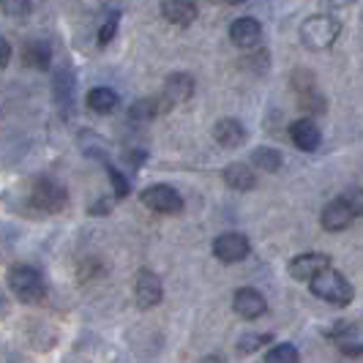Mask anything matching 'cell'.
I'll return each mask as SVG.
<instances>
[{"label":"cell","mask_w":363,"mask_h":363,"mask_svg":"<svg viewBox=\"0 0 363 363\" xmlns=\"http://www.w3.org/2000/svg\"><path fill=\"white\" fill-rule=\"evenodd\" d=\"M115 30H118V14L115 17H109L104 25H101V30H99V44L104 47V44H109V38L115 36Z\"/></svg>","instance_id":"cell-29"},{"label":"cell","mask_w":363,"mask_h":363,"mask_svg":"<svg viewBox=\"0 0 363 363\" xmlns=\"http://www.w3.org/2000/svg\"><path fill=\"white\" fill-rule=\"evenodd\" d=\"M230 41L240 50H255L262 41V25L255 17H238L230 25Z\"/></svg>","instance_id":"cell-12"},{"label":"cell","mask_w":363,"mask_h":363,"mask_svg":"<svg viewBox=\"0 0 363 363\" xmlns=\"http://www.w3.org/2000/svg\"><path fill=\"white\" fill-rule=\"evenodd\" d=\"M342 197H345V202L350 205V208H352L355 218L363 216V189H361V186H352V189H347Z\"/></svg>","instance_id":"cell-27"},{"label":"cell","mask_w":363,"mask_h":363,"mask_svg":"<svg viewBox=\"0 0 363 363\" xmlns=\"http://www.w3.org/2000/svg\"><path fill=\"white\" fill-rule=\"evenodd\" d=\"M352 221H355V213H352V208L345 202V197L330 200L323 208V213H320V224H323V230H328V233H342Z\"/></svg>","instance_id":"cell-10"},{"label":"cell","mask_w":363,"mask_h":363,"mask_svg":"<svg viewBox=\"0 0 363 363\" xmlns=\"http://www.w3.org/2000/svg\"><path fill=\"white\" fill-rule=\"evenodd\" d=\"M213 140L221 147H240L246 143V128L235 118H224L213 126Z\"/></svg>","instance_id":"cell-17"},{"label":"cell","mask_w":363,"mask_h":363,"mask_svg":"<svg viewBox=\"0 0 363 363\" xmlns=\"http://www.w3.org/2000/svg\"><path fill=\"white\" fill-rule=\"evenodd\" d=\"M265 363H301V355L292 345H276L268 350Z\"/></svg>","instance_id":"cell-24"},{"label":"cell","mask_w":363,"mask_h":363,"mask_svg":"<svg viewBox=\"0 0 363 363\" xmlns=\"http://www.w3.org/2000/svg\"><path fill=\"white\" fill-rule=\"evenodd\" d=\"M290 82L295 93H298V107L303 109L306 115H325L328 101L325 96L320 93V88H317V79H314V74L309 69H295Z\"/></svg>","instance_id":"cell-4"},{"label":"cell","mask_w":363,"mask_h":363,"mask_svg":"<svg viewBox=\"0 0 363 363\" xmlns=\"http://www.w3.org/2000/svg\"><path fill=\"white\" fill-rule=\"evenodd\" d=\"M162 112H167V104L162 101V96L159 99H140L134 107H131V121L134 123H147V121H153L156 115H162Z\"/></svg>","instance_id":"cell-21"},{"label":"cell","mask_w":363,"mask_h":363,"mask_svg":"<svg viewBox=\"0 0 363 363\" xmlns=\"http://www.w3.org/2000/svg\"><path fill=\"white\" fill-rule=\"evenodd\" d=\"M118 93L112 91V88H93L88 93V107L93 112H99V115H109V112H115L118 109Z\"/></svg>","instance_id":"cell-20"},{"label":"cell","mask_w":363,"mask_h":363,"mask_svg":"<svg viewBox=\"0 0 363 363\" xmlns=\"http://www.w3.org/2000/svg\"><path fill=\"white\" fill-rule=\"evenodd\" d=\"M333 345L345 355H363V325L361 323H345L333 330Z\"/></svg>","instance_id":"cell-15"},{"label":"cell","mask_w":363,"mask_h":363,"mask_svg":"<svg viewBox=\"0 0 363 363\" xmlns=\"http://www.w3.org/2000/svg\"><path fill=\"white\" fill-rule=\"evenodd\" d=\"M9 292L22 303H41L47 298V281L33 265H14L9 271Z\"/></svg>","instance_id":"cell-2"},{"label":"cell","mask_w":363,"mask_h":363,"mask_svg":"<svg viewBox=\"0 0 363 363\" xmlns=\"http://www.w3.org/2000/svg\"><path fill=\"white\" fill-rule=\"evenodd\" d=\"M358 0H328V6H339V9H345V6H355Z\"/></svg>","instance_id":"cell-33"},{"label":"cell","mask_w":363,"mask_h":363,"mask_svg":"<svg viewBox=\"0 0 363 363\" xmlns=\"http://www.w3.org/2000/svg\"><path fill=\"white\" fill-rule=\"evenodd\" d=\"M249 252H252V243H249V238L240 235V233H224V235H218L213 240V255H216V259L227 262V265L246 259Z\"/></svg>","instance_id":"cell-8"},{"label":"cell","mask_w":363,"mask_h":363,"mask_svg":"<svg viewBox=\"0 0 363 363\" xmlns=\"http://www.w3.org/2000/svg\"><path fill=\"white\" fill-rule=\"evenodd\" d=\"M252 164H255L257 169H262V172H276V169H281L284 156H281V150H276V147L262 145L252 150Z\"/></svg>","instance_id":"cell-22"},{"label":"cell","mask_w":363,"mask_h":363,"mask_svg":"<svg viewBox=\"0 0 363 363\" xmlns=\"http://www.w3.org/2000/svg\"><path fill=\"white\" fill-rule=\"evenodd\" d=\"M290 140L298 150H306V153L317 150L320 143H323L320 128H317V123L311 118H298L295 123H290Z\"/></svg>","instance_id":"cell-14"},{"label":"cell","mask_w":363,"mask_h":363,"mask_svg":"<svg viewBox=\"0 0 363 363\" xmlns=\"http://www.w3.org/2000/svg\"><path fill=\"white\" fill-rule=\"evenodd\" d=\"M131 290H134V303H137V306H140L143 311L156 309V306H159V303L164 301L162 279H159L156 273L150 271V268H143V271H137V276H134V284H131Z\"/></svg>","instance_id":"cell-6"},{"label":"cell","mask_w":363,"mask_h":363,"mask_svg":"<svg viewBox=\"0 0 363 363\" xmlns=\"http://www.w3.org/2000/svg\"><path fill=\"white\" fill-rule=\"evenodd\" d=\"M11 60V47H9V41L0 36V66H6Z\"/></svg>","instance_id":"cell-32"},{"label":"cell","mask_w":363,"mask_h":363,"mask_svg":"<svg viewBox=\"0 0 363 363\" xmlns=\"http://www.w3.org/2000/svg\"><path fill=\"white\" fill-rule=\"evenodd\" d=\"M22 60H25V66H30V69H47L50 60H52V50H50L47 41H30V44H25Z\"/></svg>","instance_id":"cell-19"},{"label":"cell","mask_w":363,"mask_h":363,"mask_svg":"<svg viewBox=\"0 0 363 363\" xmlns=\"http://www.w3.org/2000/svg\"><path fill=\"white\" fill-rule=\"evenodd\" d=\"M162 14L167 22L189 28L197 19V3L194 0H162Z\"/></svg>","instance_id":"cell-16"},{"label":"cell","mask_w":363,"mask_h":363,"mask_svg":"<svg viewBox=\"0 0 363 363\" xmlns=\"http://www.w3.org/2000/svg\"><path fill=\"white\" fill-rule=\"evenodd\" d=\"M309 287L317 298H323L333 306H347L352 301V284L333 268H325L323 273H317L309 281Z\"/></svg>","instance_id":"cell-3"},{"label":"cell","mask_w":363,"mask_h":363,"mask_svg":"<svg viewBox=\"0 0 363 363\" xmlns=\"http://www.w3.org/2000/svg\"><path fill=\"white\" fill-rule=\"evenodd\" d=\"M233 309L243 320H259L268 311V301L262 298V292L255 287H240L233 295Z\"/></svg>","instance_id":"cell-9"},{"label":"cell","mask_w":363,"mask_h":363,"mask_svg":"<svg viewBox=\"0 0 363 363\" xmlns=\"http://www.w3.org/2000/svg\"><path fill=\"white\" fill-rule=\"evenodd\" d=\"M11 311V301H9V292L0 287V320H6V314Z\"/></svg>","instance_id":"cell-31"},{"label":"cell","mask_w":363,"mask_h":363,"mask_svg":"<svg viewBox=\"0 0 363 363\" xmlns=\"http://www.w3.org/2000/svg\"><path fill=\"white\" fill-rule=\"evenodd\" d=\"M230 6H240V3H246V0H227Z\"/></svg>","instance_id":"cell-34"},{"label":"cell","mask_w":363,"mask_h":363,"mask_svg":"<svg viewBox=\"0 0 363 363\" xmlns=\"http://www.w3.org/2000/svg\"><path fill=\"white\" fill-rule=\"evenodd\" d=\"M221 178H224V183L230 189H235V191H252L257 186V178L249 164H230V167H224Z\"/></svg>","instance_id":"cell-18"},{"label":"cell","mask_w":363,"mask_h":363,"mask_svg":"<svg viewBox=\"0 0 363 363\" xmlns=\"http://www.w3.org/2000/svg\"><path fill=\"white\" fill-rule=\"evenodd\" d=\"M271 333H249V336H240V342H238V352H243V355H249V352H257L259 347L271 345Z\"/></svg>","instance_id":"cell-25"},{"label":"cell","mask_w":363,"mask_h":363,"mask_svg":"<svg viewBox=\"0 0 363 363\" xmlns=\"http://www.w3.org/2000/svg\"><path fill=\"white\" fill-rule=\"evenodd\" d=\"M66 202H69L66 186L52 181V178H41L30 189V205L38 208L41 213H57V211L66 208Z\"/></svg>","instance_id":"cell-5"},{"label":"cell","mask_w":363,"mask_h":363,"mask_svg":"<svg viewBox=\"0 0 363 363\" xmlns=\"http://www.w3.org/2000/svg\"><path fill=\"white\" fill-rule=\"evenodd\" d=\"M57 101L63 104V109L74 107V77L69 74V69L57 74Z\"/></svg>","instance_id":"cell-23"},{"label":"cell","mask_w":363,"mask_h":363,"mask_svg":"<svg viewBox=\"0 0 363 363\" xmlns=\"http://www.w3.org/2000/svg\"><path fill=\"white\" fill-rule=\"evenodd\" d=\"M126 159L131 167H143V164H145V150H128Z\"/></svg>","instance_id":"cell-30"},{"label":"cell","mask_w":363,"mask_h":363,"mask_svg":"<svg viewBox=\"0 0 363 363\" xmlns=\"http://www.w3.org/2000/svg\"><path fill=\"white\" fill-rule=\"evenodd\" d=\"M107 172H109V178H112V186H115V194H118V197H126V194H128V181H126V178H123V175H121L115 167H109V164H107Z\"/></svg>","instance_id":"cell-28"},{"label":"cell","mask_w":363,"mask_h":363,"mask_svg":"<svg viewBox=\"0 0 363 363\" xmlns=\"http://www.w3.org/2000/svg\"><path fill=\"white\" fill-rule=\"evenodd\" d=\"M325 268H330V257L317 255V252H309V255L295 257L290 262V276L298 279V281H311L317 273H323Z\"/></svg>","instance_id":"cell-13"},{"label":"cell","mask_w":363,"mask_h":363,"mask_svg":"<svg viewBox=\"0 0 363 363\" xmlns=\"http://www.w3.org/2000/svg\"><path fill=\"white\" fill-rule=\"evenodd\" d=\"M140 202L145 205L147 211L153 213H164V216H172V213H181L183 211V197L167 183H156V186H147L145 191L140 194Z\"/></svg>","instance_id":"cell-7"},{"label":"cell","mask_w":363,"mask_h":363,"mask_svg":"<svg viewBox=\"0 0 363 363\" xmlns=\"http://www.w3.org/2000/svg\"><path fill=\"white\" fill-rule=\"evenodd\" d=\"M339 36H342V22L333 14H314V17L303 19V25H301V41L311 52L330 50Z\"/></svg>","instance_id":"cell-1"},{"label":"cell","mask_w":363,"mask_h":363,"mask_svg":"<svg viewBox=\"0 0 363 363\" xmlns=\"http://www.w3.org/2000/svg\"><path fill=\"white\" fill-rule=\"evenodd\" d=\"M0 9L9 17H25L30 11V0H0Z\"/></svg>","instance_id":"cell-26"},{"label":"cell","mask_w":363,"mask_h":363,"mask_svg":"<svg viewBox=\"0 0 363 363\" xmlns=\"http://www.w3.org/2000/svg\"><path fill=\"white\" fill-rule=\"evenodd\" d=\"M191 93H194V77H191V74H186V72L169 74L167 82H164L162 101L167 104V109H169V107H175V104L189 101Z\"/></svg>","instance_id":"cell-11"}]
</instances>
